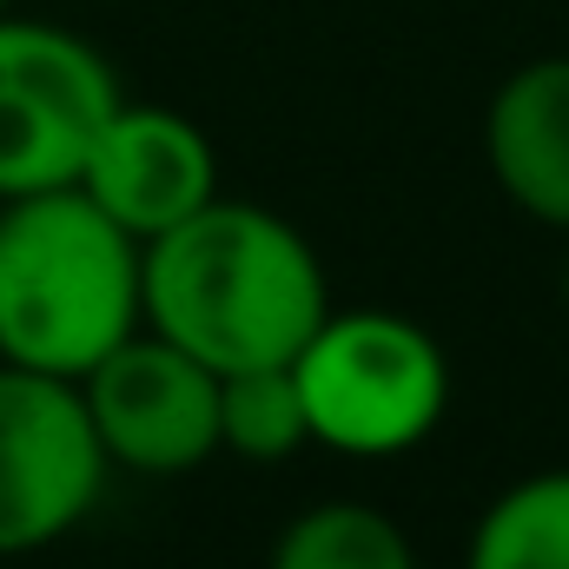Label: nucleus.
<instances>
[{
	"mask_svg": "<svg viewBox=\"0 0 569 569\" xmlns=\"http://www.w3.org/2000/svg\"><path fill=\"white\" fill-rule=\"evenodd\" d=\"M305 443H311V425H305L291 365H259V371L219 378V450H232L246 463H284Z\"/></svg>",
	"mask_w": 569,
	"mask_h": 569,
	"instance_id": "11",
	"label": "nucleus"
},
{
	"mask_svg": "<svg viewBox=\"0 0 569 569\" xmlns=\"http://www.w3.org/2000/svg\"><path fill=\"white\" fill-rule=\"evenodd\" d=\"M266 569H418V550L371 503H311L279 530Z\"/></svg>",
	"mask_w": 569,
	"mask_h": 569,
	"instance_id": "10",
	"label": "nucleus"
},
{
	"mask_svg": "<svg viewBox=\"0 0 569 569\" xmlns=\"http://www.w3.org/2000/svg\"><path fill=\"white\" fill-rule=\"evenodd\" d=\"M483 159L517 212L569 232V53L503 73L483 113Z\"/></svg>",
	"mask_w": 569,
	"mask_h": 569,
	"instance_id": "8",
	"label": "nucleus"
},
{
	"mask_svg": "<svg viewBox=\"0 0 569 569\" xmlns=\"http://www.w3.org/2000/svg\"><path fill=\"white\" fill-rule=\"evenodd\" d=\"M331 284L311 239L246 199H206L192 219L140 246V325L199 365L259 371L325 325Z\"/></svg>",
	"mask_w": 569,
	"mask_h": 569,
	"instance_id": "1",
	"label": "nucleus"
},
{
	"mask_svg": "<svg viewBox=\"0 0 569 569\" xmlns=\"http://www.w3.org/2000/svg\"><path fill=\"white\" fill-rule=\"evenodd\" d=\"M140 331V239L80 186L0 199V358L80 385Z\"/></svg>",
	"mask_w": 569,
	"mask_h": 569,
	"instance_id": "2",
	"label": "nucleus"
},
{
	"mask_svg": "<svg viewBox=\"0 0 569 569\" xmlns=\"http://www.w3.org/2000/svg\"><path fill=\"white\" fill-rule=\"evenodd\" d=\"M120 100L127 93L93 40L0 13V199L80 186V166Z\"/></svg>",
	"mask_w": 569,
	"mask_h": 569,
	"instance_id": "4",
	"label": "nucleus"
},
{
	"mask_svg": "<svg viewBox=\"0 0 569 569\" xmlns=\"http://www.w3.org/2000/svg\"><path fill=\"white\" fill-rule=\"evenodd\" d=\"M107 470L80 385L0 358V557H33L80 530Z\"/></svg>",
	"mask_w": 569,
	"mask_h": 569,
	"instance_id": "5",
	"label": "nucleus"
},
{
	"mask_svg": "<svg viewBox=\"0 0 569 569\" xmlns=\"http://www.w3.org/2000/svg\"><path fill=\"white\" fill-rule=\"evenodd\" d=\"M80 398L107 463L179 477L219 457V371L146 325L80 378Z\"/></svg>",
	"mask_w": 569,
	"mask_h": 569,
	"instance_id": "6",
	"label": "nucleus"
},
{
	"mask_svg": "<svg viewBox=\"0 0 569 569\" xmlns=\"http://www.w3.org/2000/svg\"><path fill=\"white\" fill-rule=\"evenodd\" d=\"M463 569H569V470H537L497 490L470 530Z\"/></svg>",
	"mask_w": 569,
	"mask_h": 569,
	"instance_id": "9",
	"label": "nucleus"
},
{
	"mask_svg": "<svg viewBox=\"0 0 569 569\" xmlns=\"http://www.w3.org/2000/svg\"><path fill=\"white\" fill-rule=\"evenodd\" d=\"M291 385L311 443L385 463L443 425L450 358L405 311H325V325L291 351Z\"/></svg>",
	"mask_w": 569,
	"mask_h": 569,
	"instance_id": "3",
	"label": "nucleus"
},
{
	"mask_svg": "<svg viewBox=\"0 0 569 569\" xmlns=\"http://www.w3.org/2000/svg\"><path fill=\"white\" fill-rule=\"evenodd\" d=\"M0 13H7V0H0Z\"/></svg>",
	"mask_w": 569,
	"mask_h": 569,
	"instance_id": "13",
	"label": "nucleus"
},
{
	"mask_svg": "<svg viewBox=\"0 0 569 569\" xmlns=\"http://www.w3.org/2000/svg\"><path fill=\"white\" fill-rule=\"evenodd\" d=\"M80 192L146 246L166 226L192 219L206 199H219V152L186 113L120 100L80 166Z\"/></svg>",
	"mask_w": 569,
	"mask_h": 569,
	"instance_id": "7",
	"label": "nucleus"
},
{
	"mask_svg": "<svg viewBox=\"0 0 569 569\" xmlns=\"http://www.w3.org/2000/svg\"><path fill=\"white\" fill-rule=\"evenodd\" d=\"M563 298H569V266H563Z\"/></svg>",
	"mask_w": 569,
	"mask_h": 569,
	"instance_id": "12",
	"label": "nucleus"
}]
</instances>
